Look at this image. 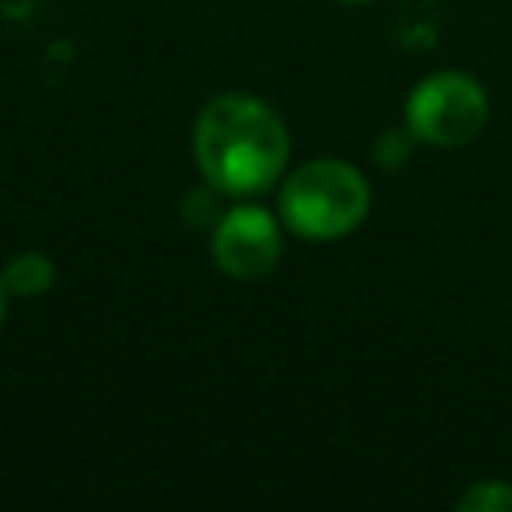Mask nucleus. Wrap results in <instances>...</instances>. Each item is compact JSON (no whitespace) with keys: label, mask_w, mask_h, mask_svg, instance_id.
Masks as SVG:
<instances>
[{"label":"nucleus","mask_w":512,"mask_h":512,"mask_svg":"<svg viewBox=\"0 0 512 512\" xmlns=\"http://www.w3.org/2000/svg\"><path fill=\"white\" fill-rule=\"evenodd\" d=\"M340 4H372V0H340Z\"/></svg>","instance_id":"8"},{"label":"nucleus","mask_w":512,"mask_h":512,"mask_svg":"<svg viewBox=\"0 0 512 512\" xmlns=\"http://www.w3.org/2000/svg\"><path fill=\"white\" fill-rule=\"evenodd\" d=\"M488 120V96L484 88L464 72H432L424 76L404 108V124L416 140L436 148H460L468 144Z\"/></svg>","instance_id":"3"},{"label":"nucleus","mask_w":512,"mask_h":512,"mask_svg":"<svg viewBox=\"0 0 512 512\" xmlns=\"http://www.w3.org/2000/svg\"><path fill=\"white\" fill-rule=\"evenodd\" d=\"M4 312H8V288H4V276H0V324H4Z\"/></svg>","instance_id":"7"},{"label":"nucleus","mask_w":512,"mask_h":512,"mask_svg":"<svg viewBox=\"0 0 512 512\" xmlns=\"http://www.w3.org/2000/svg\"><path fill=\"white\" fill-rule=\"evenodd\" d=\"M456 508H472V512L504 508V512H512V488H508V484H496V480H480V484H472L468 492H460Z\"/></svg>","instance_id":"6"},{"label":"nucleus","mask_w":512,"mask_h":512,"mask_svg":"<svg viewBox=\"0 0 512 512\" xmlns=\"http://www.w3.org/2000/svg\"><path fill=\"white\" fill-rule=\"evenodd\" d=\"M0 276H4L8 296H44L52 288V280H56V268L40 252H20V256H12L4 264Z\"/></svg>","instance_id":"5"},{"label":"nucleus","mask_w":512,"mask_h":512,"mask_svg":"<svg viewBox=\"0 0 512 512\" xmlns=\"http://www.w3.org/2000/svg\"><path fill=\"white\" fill-rule=\"evenodd\" d=\"M368 204L372 192L364 172L332 156L300 164L276 196L280 224L304 240H336L356 232L368 216Z\"/></svg>","instance_id":"2"},{"label":"nucleus","mask_w":512,"mask_h":512,"mask_svg":"<svg viewBox=\"0 0 512 512\" xmlns=\"http://www.w3.org/2000/svg\"><path fill=\"white\" fill-rule=\"evenodd\" d=\"M192 156L212 192L260 196L288 164V128L264 100L248 92H224L200 108Z\"/></svg>","instance_id":"1"},{"label":"nucleus","mask_w":512,"mask_h":512,"mask_svg":"<svg viewBox=\"0 0 512 512\" xmlns=\"http://www.w3.org/2000/svg\"><path fill=\"white\" fill-rule=\"evenodd\" d=\"M212 260L232 280H260L280 260V224L260 204L224 212L212 228Z\"/></svg>","instance_id":"4"}]
</instances>
